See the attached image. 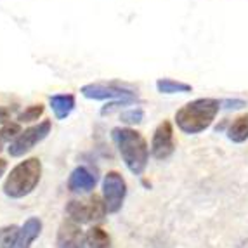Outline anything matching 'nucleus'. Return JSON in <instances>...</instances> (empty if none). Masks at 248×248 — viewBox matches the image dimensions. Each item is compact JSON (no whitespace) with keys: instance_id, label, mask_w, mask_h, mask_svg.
Listing matches in <instances>:
<instances>
[{"instance_id":"nucleus-1","label":"nucleus","mask_w":248,"mask_h":248,"mask_svg":"<svg viewBox=\"0 0 248 248\" xmlns=\"http://www.w3.org/2000/svg\"><path fill=\"white\" fill-rule=\"evenodd\" d=\"M220 108L222 104L215 97H200L186 103L181 109L175 111V124L184 134L196 136L212 127Z\"/></svg>"},{"instance_id":"nucleus-2","label":"nucleus","mask_w":248,"mask_h":248,"mask_svg":"<svg viewBox=\"0 0 248 248\" xmlns=\"http://www.w3.org/2000/svg\"><path fill=\"white\" fill-rule=\"evenodd\" d=\"M111 136L125 167L134 175H141L148 167L149 160V146L144 136L130 127L113 128Z\"/></svg>"},{"instance_id":"nucleus-3","label":"nucleus","mask_w":248,"mask_h":248,"mask_svg":"<svg viewBox=\"0 0 248 248\" xmlns=\"http://www.w3.org/2000/svg\"><path fill=\"white\" fill-rule=\"evenodd\" d=\"M42 177V163L38 158H28L16 165L4 182V193L9 198H25L38 186Z\"/></svg>"},{"instance_id":"nucleus-4","label":"nucleus","mask_w":248,"mask_h":248,"mask_svg":"<svg viewBox=\"0 0 248 248\" xmlns=\"http://www.w3.org/2000/svg\"><path fill=\"white\" fill-rule=\"evenodd\" d=\"M80 92H82L83 97L92 101H130V103L137 101L136 92L118 82L87 83L80 89Z\"/></svg>"},{"instance_id":"nucleus-5","label":"nucleus","mask_w":248,"mask_h":248,"mask_svg":"<svg viewBox=\"0 0 248 248\" xmlns=\"http://www.w3.org/2000/svg\"><path fill=\"white\" fill-rule=\"evenodd\" d=\"M50 130H52V122L50 120H44V122H40V124L33 125V127L25 128V130L9 144V148H7L9 155L14 158L26 155L28 151H31L38 142L44 141L50 134Z\"/></svg>"},{"instance_id":"nucleus-6","label":"nucleus","mask_w":248,"mask_h":248,"mask_svg":"<svg viewBox=\"0 0 248 248\" xmlns=\"http://www.w3.org/2000/svg\"><path fill=\"white\" fill-rule=\"evenodd\" d=\"M127 196V182L118 172L111 170L104 175L103 181V202L106 207V214H116Z\"/></svg>"},{"instance_id":"nucleus-7","label":"nucleus","mask_w":248,"mask_h":248,"mask_svg":"<svg viewBox=\"0 0 248 248\" xmlns=\"http://www.w3.org/2000/svg\"><path fill=\"white\" fill-rule=\"evenodd\" d=\"M66 214L70 215V220L77 224H89L94 220H101L106 214L104 202H101L99 196H91L85 202L73 200L66 205Z\"/></svg>"},{"instance_id":"nucleus-8","label":"nucleus","mask_w":248,"mask_h":248,"mask_svg":"<svg viewBox=\"0 0 248 248\" xmlns=\"http://www.w3.org/2000/svg\"><path fill=\"white\" fill-rule=\"evenodd\" d=\"M175 151V139H174V127L172 122L163 120L153 132L151 146H149V153L155 160H167L174 155Z\"/></svg>"},{"instance_id":"nucleus-9","label":"nucleus","mask_w":248,"mask_h":248,"mask_svg":"<svg viewBox=\"0 0 248 248\" xmlns=\"http://www.w3.org/2000/svg\"><path fill=\"white\" fill-rule=\"evenodd\" d=\"M58 248H85L87 241L78 224L73 220H64L58 231Z\"/></svg>"},{"instance_id":"nucleus-10","label":"nucleus","mask_w":248,"mask_h":248,"mask_svg":"<svg viewBox=\"0 0 248 248\" xmlns=\"http://www.w3.org/2000/svg\"><path fill=\"white\" fill-rule=\"evenodd\" d=\"M95 187V175L85 167H77L68 179V189L73 193H91Z\"/></svg>"},{"instance_id":"nucleus-11","label":"nucleus","mask_w":248,"mask_h":248,"mask_svg":"<svg viewBox=\"0 0 248 248\" xmlns=\"http://www.w3.org/2000/svg\"><path fill=\"white\" fill-rule=\"evenodd\" d=\"M49 104L56 120H66L77 106V99L73 94H54L49 97Z\"/></svg>"},{"instance_id":"nucleus-12","label":"nucleus","mask_w":248,"mask_h":248,"mask_svg":"<svg viewBox=\"0 0 248 248\" xmlns=\"http://www.w3.org/2000/svg\"><path fill=\"white\" fill-rule=\"evenodd\" d=\"M40 232H42V220L37 219V217H30L23 224V228H21L16 248H31V243L40 236Z\"/></svg>"},{"instance_id":"nucleus-13","label":"nucleus","mask_w":248,"mask_h":248,"mask_svg":"<svg viewBox=\"0 0 248 248\" xmlns=\"http://www.w3.org/2000/svg\"><path fill=\"white\" fill-rule=\"evenodd\" d=\"M228 139L236 144L248 141V115H240L231 122L228 128Z\"/></svg>"},{"instance_id":"nucleus-14","label":"nucleus","mask_w":248,"mask_h":248,"mask_svg":"<svg viewBox=\"0 0 248 248\" xmlns=\"http://www.w3.org/2000/svg\"><path fill=\"white\" fill-rule=\"evenodd\" d=\"M156 91L160 94H186L191 92L193 87L186 82H179L174 78H158L156 80Z\"/></svg>"},{"instance_id":"nucleus-15","label":"nucleus","mask_w":248,"mask_h":248,"mask_svg":"<svg viewBox=\"0 0 248 248\" xmlns=\"http://www.w3.org/2000/svg\"><path fill=\"white\" fill-rule=\"evenodd\" d=\"M85 241H87L89 248H111V238L104 229L97 228H91L85 234Z\"/></svg>"},{"instance_id":"nucleus-16","label":"nucleus","mask_w":248,"mask_h":248,"mask_svg":"<svg viewBox=\"0 0 248 248\" xmlns=\"http://www.w3.org/2000/svg\"><path fill=\"white\" fill-rule=\"evenodd\" d=\"M21 229L14 224L0 228V248H16Z\"/></svg>"},{"instance_id":"nucleus-17","label":"nucleus","mask_w":248,"mask_h":248,"mask_svg":"<svg viewBox=\"0 0 248 248\" xmlns=\"http://www.w3.org/2000/svg\"><path fill=\"white\" fill-rule=\"evenodd\" d=\"M46 111L44 104H31V106L25 108L23 111L17 115V124H31V122H37Z\"/></svg>"},{"instance_id":"nucleus-18","label":"nucleus","mask_w":248,"mask_h":248,"mask_svg":"<svg viewBox=\"0 0 248 248\" xmlns=\"http://www.w3.org/2000/svg\"><path fill=\"white\" fill-rule=\"evenodd\" d=\"M142 118H144L142 108H130V109H127V111H124L120 115V120L124 124H141Z\"/></svg>"},{"instance_id":"nucleus-19","label":"nucleus","mask_w":248,"mask_h":248,"mask_svg":"<svg viewBox=\"0 0 248 248\" xmlns=\"http://www.w3.org/2000/svg\"><path fill=\"white\" fill-rule=\"evenodd\" d=\"M21 132H23V130H21L19 124H13V122H9V124H5L4 127L0 128V137H2L4 141L13 142Z\"/></svg>"},{"instance_id":"nucleus-20","label":"nucleus","mask_w":248,"mask_h":248,"mask_svg":"<svg viewBox=\"0 0 248 248\" xmlns=\"http://www.w3.org/2000/svg\"><path fill=\"white\" fill-rule=\"evenodd\" d=\"M128 104H132V103H130V101H109L106 106L101 108V115L103 116L111 115L115 109H120V108H125V106H128Z\"/></svg>"},{"instance_id":"nucleus-21","label":"nucleus","mask_w":248,"mask_h":248,"mask_svg":"<svg viewBox=\"0 0 248 248\" xmlns=\"http://www.w3.org/2000/svg\"><path fill=\"white\" fill-rule=\"evenodd\" d=\"M220 104L226 109H240V108L247 106V103L243 99H226V101H220Z\"/></svg>"},{"instance_id":"nucleus-22","label":"nucleus","mask_w":248,"mask_h":248,"mask_svg":"<svg viewBox=\"0 0 248 248\" xmlns=\"http://www.w3.org/2000/svg\"><path fill=\"white\" fill-rule=\"evenodd\" d=\"M11 122V109L5 106H0V125H5Z\"/></svg>"},{"instance_id":"nucleus-23","label":"nucleus","mask_w":248,"mask_h":248,"mask_svg":"<svg viewBox=\"0 0 248 248\" xmlns=\"http://www.w3.org/2000/svg\"><path fill=\"white\" fill-rule=\"evenodd\" d=\"M5 170H7V161L4 158H0V177L5 174Z\"/></svg>"},{"instance_id":"nucleus-24","label":"nucleus","mask_w":248,"mask_h":248,"mask_svg":"<svg viewBox=\"0 0 248 248\" xmlns=\"http://www.w3.org/2000/svg\"><path fill=\"white\" fill-rule=\"evenodd\" d=\"M2 144H4V139L0 137V151H2Z\"/></svg>"}]
</instances>
